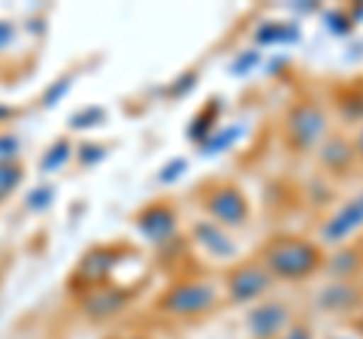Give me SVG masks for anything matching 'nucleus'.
<instances>
[{
  "instance_id": "nucleus-1",
  "label": "nucleus",
  "mask_w": 363,
  "mask_h": 339,
  "mask_svg": "<svg viewBox=\"0 0 363 339\" xmlns=\"http://www.w3.org/2000/svg\"><path fill=\"white\" fill-rule=\"evenodd\" d=\"M324 245L309 236H297V233H281L272 236L264 243L257 261L264 264L267 273L276 282H288V285H300L309 282L324 269Z\"/></svg>"
},
{
  "instance_id": "nucleus-2",
  "label": "nucleus",
  "mask_w": 363,
  "mask_h": 339,
  "mask_svg": "<svg viewBox=\"0 0 363 339\" xmlns=\"http://www.w3.org/2000/svg\"><path fill=\"white\" fill-rule=\"evenodd\" d=\"M327 133H330L327 109L309 97L294 100L285 112V118H281V143H285L288 152H294V155L315 152Z\"/></svg>"
},
{
  "instance_id": "nucleus-3",
  "label": "nucleus",
  "mask_w": 363,
  "mask_h": 339,
  "mask_svg": "<svg viewBox=\"0 0 363 339\" xmlns=\"http://www.w3.org/2000/svg\"><path fill=\"white\" fill-rule=\"evenodd\" d=\"M221 303V291L215 282L200 279V276H188L173 282L157 300V309L173 315V318H203L218 309Z\"/></svg>"
},
{
  "instance_id": "nucleus-4",
  "label": "nucleus",
  "mask_w": 363,
  "mask_h": 339,
  "mask_svg": "<svg viewBox=\"0 0 363 339\" xmlns=\"http://www.w3.org/2000/svg\"><path fill=\"white\" fill-rule=\"evenodd\" d=\"M200 206L224 230L245 228L252 218V203H248L245 191L236 182H209L200 191Z\"/></svg>"
},
{
  "instance_id": "nucleus-5",
  "label": "nucleus",
  "mask_w": 363,
  "mask_h": 339,
  "mask_svg": "<svg viewBox=\"0 0 363 339\" xmlns=\"http://www.w3.org/2000/svg\"><path fill=\"white\" fill-rule=\"evenodd\" d=\"M272 285H276V279L267 273L260 261H242L227 269L224 276L227 300L236 303V306H255V303L267 300Z\"/></svg>"
},
{
  "instance_id": "nucleus-6",
  "label": "nucleus",
  "mask_w": 363,
  "mask_h": 339,
  "mask_svg": "<svg viewBox=\"0 0 363 339\" xmlns=\"http://www.w3.org/2000/svg\"><path fill=\"white\" fill-rule=\"evenodd\" d=\"M133 224L143 240L157 248L169 245L179 236V212L173 203H167V200H155L149 206H143L133 216Z\"/></svg>"
},
{
  "instance_id": "nucleus-7",
  "label": "nucleus",
  "mask_w": 363,
  "mask_h": 339,
  "mask_svg": "<svg viewBox=\"0 0 363 339\" xmlns=\"http://www.w3.org/2000/svg\"><path fill=\"white\" fill-rule=\"evenodd\" d=\"M121 255L124 252H121L118 245H94L91 252L82 255V261L76 264L70 285L73 288H82V291H94V288L109 285L112 269L118 267Z\"/></svg>"
},
{
  "instance_id": "nucleus-8",
  "label": "nucleus",
  "mask_w": 363,
  "mask_h": 339,
  "mask_svg": "<svg viewBox=\"0 0 363 339\" xmlns=\"http://www.w3.org/2000/svg\"><path fill=\"white\" fill-rule=\"evenodd\" d=\"M357 230H363V191H357L354 197H348L333 216H327L324 224L318 228V243L321 245H345Z\"/></svg>"
},
{
  "instance_id": "nucleus-9",
  "label": "nucleus",
  "mask_w": 363,
  "mask_h": 339,
  "mask_svg": "<svg viewBox=\"0 0 363 339\" xmlns=\"http://www.w3.org/2000/svg\"><path fill=\"white\" fill-rule=\"evenodd\" d=\"M291 324V309L281 300H260L245 315V330L252 339H279Z\"/></svg>"
},
{
  "instance_id": "nucleus-10",
  "label": "nucleus",
  "mask_w": 363,
  "mask_h": 339,
  "mask_svg": "<svg viewBox=\"0 0 363 339\" xmlns=\"http://www.w3.org/2000/svg\"><path fill=\"white\" fill-rule=\"evenodd\" d=\"M315 155H318L321 170H327L330 176H345L357 161L354 143H351L345 133H327V137L321 140V145L315 149Z\"/></svg>"
},
{
  "instance_id": "nucleus-11",
  "label": "nucleus",
  "mask_w": 363,
  "mask_h": 339,
  "mask_svg": "<svg viewBox=\"0 0 363 339\" xmlns=\"http://www.w3.org/2000/svg\"><path fill=\"white\" fill-rule=\"evenodd\" d=\"M130 288H94V291H85L82 297V312L88 315L91 321H106L112 315H118L124 306L130 303Z\"/></svg>"
},
{
  "instance_id": "nucleus-12",
  "label": "nucleus",
  "mask_w": 363,
  "mask_h": 339,
  "mask_svg": "<svg viewBox=\"0 0 363 339\" xmlns=\"http://www.w3.org/2000/svg\"><path fill=\"white\" fill-rule=\"evenodd\" d=\"M191 240H194V245H200L209 257H215V261H233L236 257L233 236L224 228H218L215 221H206V218L194 221L191 224Z\"/></svg>"
},
{
  "instance_id": "nucleus-13",
  "label": "nucleus",
  "mask_w": 363,
  "mask_h": 339,
  "mask_svg": "<svg viewBox=\"0 0 363 339\" xmlns=\"http://www.w3.org/2000/svg\"><path fill=\"white\" fill-rule=\"evenodd\" d=\"M318 309L333 315H354L363 309V288L354 282H330L318 291Z\"/></svg>"
},
{
  "instance_id": "nucleus-14",
  "label": "nucleus",
  "mask_w": 363,
  "mask_h": 339,
  "mask_svg": "<svg viewBox=\"0 0 363 339\" xmlns=\"http://www.w3.org/2000/svg\"><path fill=\"white\" fill-rule=\"evenodd\" d=\"M333 282H351L363 273V245H336L324 257V269Z\"/></svg>"
},
{
  "instance_id": "nucleus-15",
  "label": "nucleus",
  "mask_w": 363,
  "mask_h": 339,
  "mask_svg": "<svg viewBox=\"0 0 363 339\" xmlns=\"http://www.w3.org/2000/svg\"><path fill=\"white\" fill-rule=\"evenodd\" d=\"M333 106L345 124H363V79L339 85L333 91Z\"/></svg>"
},
{
  "instance_id": "nucleus-16",
  "label": "nucleus",
  "mask_w": 363,
  "mask_h": 339,
  "mask_svg": "<svg viewBox=\"0 0 363 339\" xmlns=\"http://www.w3.org/2000/svg\"><path fill=\"white\" fill-rule=\"evenodd\" d=\"M218 116H221V97H212L206 106H203L194 118H191L188 124V140L191 143H203V140H209L215 130H218Z\"/></svg>"
},
{
  "instance_id": "nucleus-17",
  "label": "nucleus",
  "mask_w": 363,
  "mask_h": 339,
  "mask_svg": "<svg viewBox=\"0 0 363 339\" xmlns=\"http://www.w3.org/2000/svg\"><path fill=\"white\" fill-rule=\"evenodd\" d=\"M297 40H300V30L291 21H267L255 33L257 46H285V43H297Z\"/></svg>"
},
{
  "instance_id": "nucleus-18",
  "label": "nucleus",
  "mask_w": 363,
  "mask_h": 339,
  "mask_svg": "<svg viewBox=\"0 0 363 339\" xmlns=\"http://www.w3.org/2000/svg\"><path fill=\"white\" fill-rule=\"evenodd\" d=\"M242 133H245L242 124H233V128H218L209 140L200 143V152H203V155H218V152H224V149H230V145L240 143Z\"/></svg>"
},
{
  "instance_id": "nucleus-19",
  "label": "nucleus",
  "mask_w": 363,
  "mask_h": 339,
  "mask_svg": "<svg viewBox=\"0 0 363 339\" xmlns=\"http://www.w3.org/2000/svg\"><path fill=\"white\" fill-rule=\"evenodd\" d=\"M70 157H73V143L70 140H58V143H52L49 149H45L43 161H40V170L43 173H55V170H61Z\"/></svg>"
},
{
  "instance_id": "nucleus-20",
  "label": "nucleus",
  "mask_w": 363,
  "mask_h": 339,
  "mask_svg": "<svg viewBox=\"0 0 363 339\" xmlns=\"http://www.w3.org/2000/svg\"><path fill=\"white\" fill-rule=\"evenodd\" d=\"M21 182H25V170H21L18 161L0 164V203H4L6 197H13L16 191L21 188Z\"/></svg>"
},
{
  "instance_id": "nucleus-21",
  "label": "nucleus",
  "mask_w": 363,
  "mask_h": 339,
  "mask_svg": "<svg viewBox=\"0 0 363 339\" xmlns=\"http://www.w3.org/2000/svg\"><path fill=\"white\" fill-rule=\"evenodd\" d=\"M106 121V109L104 106H85V109H79L70 116V128L73 130H91V128H97V124H104Z\"/></svg>"
},
{
  "instance_id": "nucleus-22",
  "label": "nucleus",
  "mask_w": 363,
  "mask_h": 339,
  "mask_svg": "<svg viewBox=\"0 0 363 339\" xmlns=\"http://www.w3.org/2000/svg\"><path fill=\"white\" fill-rule=\"evenodd\" d=\"M324 25L330 28V33H336V37H348V33L354 30V21H351L348 9H327V13H324Z\"/></svg>"
},
{
  "instance_id": "nucleus-23",
  "label": "nucleus",
  "mask_w": 363,
  "mask_h": 339,
  "mask_svg": "<svg viewBox=\"0 0 363 339\" xmlns=\"http://www.w3.org/2000/svg\"><path fill=\"white\" fill-rule=\"evenodd\" d=\"M70 88H73V76H61V79H55V82L43 91V106H45V109H52L61 97H67V91H70Z\"/></svg>"
},
{
  "instance_id": "nucleus-24",
  "label": "nucleus",
  "mask_w": 363,
  "mask_h": 339,
  "mask_svg": "<svg viewBox=\"0 0 363 339\" xmlns=\"http://www.w3.org/2000/svg\"><path fill=\"white\" fill-rule=\"evenodd\" d=\"M185 170H188L185 157H173V161H167L161 170H157V182H161V185H173V182H179V179L185 176Z\"/></svg>"
},
{
  "instance_id": "nucleus-25",
  "label": "nucleus",
  "mask_w": 363,
  "mask_h": 339,
  "mask_svg": "<svg viewBox=\"0 0 363 339\" xmlns=\"http://www.w3.org/2000/svg\"><path fill=\"white\" fill-rule=\"evenodd\" d=\"M52 203H55V188L52 185H40L28 194V209L30 212H45Z\"/></svg>"
},
{
  "instance_id": "nucleus-26",
  "label": "nucleus",
  "mask_w": 363,
  "mask_h": 339,
  "mask_svg": "<svg viewBox=\"0 0 363 339\" xmlns=\"http://www.w3.org/2000/svg\"><path fill=\"white\" fill-rule=\"evenodd\" d=\"M260 64V52L257 49H245V52H240L236 58L230 61V73L233 76H245L248 70H255V67Z\"/></svg>"
},
{
  "instance_id": "nucleus-27",
  "label": "nucleus",
  "mask_w": 363,
  "mask_h": 339,
  "mask_svg": "<svg viewBox=\"0 0 363 339\" xmlns=\"http://www.w3.org/2000/svg\"><path fill=\"white\" fill-rule=\"evenodd\" d=\"M106 155H109V149H106L104 143H82V145H79V161H82L85 167L100 164Z\"/></svg>"
},
{
  "instance_id": "nucleus-28",
  "label": "nucleus",
  "mask_w": 363,
  "mask_h": 339,
  "mask_svg": "<svg viewBox=\"0 0 363 339\" xmlns=\"http://www.w3.org/2000/svg\"><path fill=\"white\" fill-rule=\"evenodd\" d=\"M194 85H197V73H194V70H188V73H182L176 82L167 88V94H169V97H185V94L194 91Z\"/></svg>"
},
{
  "instance_id": "nucleus-29",
  "label": "nucleus",
  "mask_w": 363,
  "mask_h": 339,
  "mask_svg": "<svg viewBox=\"0 0 363 339\" xmlns=\"http://www.w3.org/2000/svg\"><path fill=\"white\" fill-rule=\"evenodd\" d=\"M18 157V137L16 133H0V164H13Z\"/></svg>"
},
{
  "instance_id": "nucleus-30",
  "label": "nucleus",
  "mask_w": 363,
  "mask_h": 339,
  "mask_svg": "<svg viewBox=\"0 0 363 339\" xmlns=\"http://www.w3.org/2000/svg\"><path fill=\"white\" fill-rule=\"evenodd\" d=\"M16 40H18V25L9 21V18H0V52L13 49Z\"/></svg>"
},
{
  "instance_id": "nucleus-31",
  "label": "nucleus",
  "mask_w": 363,
  "mask_h": 339,
  "mask_svg": "<svg viewBox=\"0 0 363 339\" xmlns=\"http://www.w3.org/2000/svg\"><path fill=\"white\" fill-rule=\"evenodd\" d=\"M279 339H315V336H312V327H309V324H300V321H294V324H291L288 330L281 333Z\"/></svg>"
},
{
  "instance_id": "nucleus-32",
  "label": "nucleus",
  "mask_w": 363,
  "mask_h": 339,
  "mask_svg": "<svg viewBox=\"0 0 363 339\" xmlns=\"http://www.w3.org/2000/svg\"><path fill=\"white\" fill-rule=\"evenodd\" d=\"M351 143H354V155H357V161L363 164V124L357 128V133H354V140H351Z\"/></svg>"
},
{
  "instance_id": "nucleus-33",
  "label": "nucleus",
  "mask_w": 363,
  "mask_h": 339,
  "mask_svg": "<svg viewBox=\"0 0 363 339\" xmlns=\"http://www.w3.org/2000/svg\"><path fill=\"white\" fill-rule=\"evenodd\" d=\"M9 116H16V112H13V106H4V104H0V121H6Z\"/></svg>"
},
{
  "instance_id": "nucleus-34",
  "label": "nucleus",
  "mask_w": 363,
  "mask_h": 339,
  "mask_svg": "<svg viewBox=\"0 0 363 339\" xmlns=\"http://www.w3.org/2000/svg\"><path fill=\"white\" fill-rule=\"evenodd\" d=\"M354 324H357V330H363V309H360V318H357Z\"/></svg>"
},
{
  "instance_id": "nucleus-35",
  "label": "nucleus",
  "mask_w": 363,
  "mask_h": 339,
  "mask_svg": "<svg viewBox=\"0 0 363 339\" xmlns=\"http://www.w3.org/2000/svg\"><path fill=\"white\" fill-rule=\"evenodd\" d=\"M128 339H145V336H128Z\"/></svg>"
},
{
  "instance_id": "nucleus-36",
  "label": "nucleus",
  "mask_w": 363,
  "mask_h": 339,
  "mask_svg": "<svg viewBox=\"0 0 363 339\" xmlns=\"http://www.w3.org/2000/svg\"><path fill=\"white\" fill-rule=\"evenodd\" d=\"M333 339H345V336H333Z\"/></svg>"
}]
</instances>
